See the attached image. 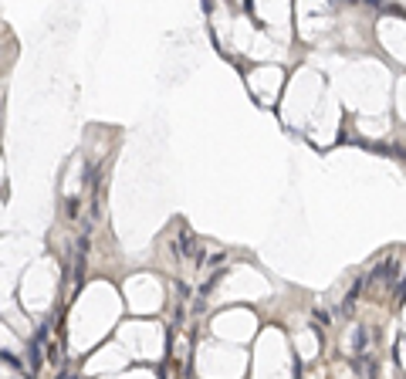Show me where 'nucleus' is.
Listing matches in <instances>:
<instances>
[{
  "instance_id": "obj_1",
  "label": "nucleus",
  "mask_w": 406,
  "mask_h": 379,
  "mask_svg": "<svg viewBox=\"0 0 406 379\" xmlns=\"http://www.w3.org/2000/svg\"><path fill=\"white\" fill-rule=\"evenodd\" d=\"M403 159H406V152H403Z\"/></svg>"
}]
</instances>
